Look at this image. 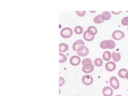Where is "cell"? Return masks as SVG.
I'll use <instances>...</instances> for the list:
<instances>
[{
    "label": "cell",
    "mask_w": 128,
    "mask_h": 96,
    "mask_svg": "<svg viewBox=\"0 0 128 96\" xmlns=\"http://www.w3.org/2000/svg\"><path fill=\"white\" fill-rule=\"evenodd\" d=\"M102 14L105 16V20H109L111 17L110 13L108 12V11H104V12H103Z\"/></svg>",
    "instance_id": "obj_22"
},
{
    "label": "cell",
    "mask_w": 128,
    "mask_h": 96,
    "mask_svg": "<svg viewBox=\"0 0 128 96\" xmlns=\"http://www.w3.org/2000/svg\"><path fill=\"white\" fill-rule=\"evenodd\" d=\"M65 83V80L62 77H61L59 78V86L60 87H61L62 86H63L64 85V84Z\"/></svg>",
    "instance_id": "obj_27"
},
{
    "label": "cell",
    "mask_w": 128,
    "mask_h": 96,
    "mask_svg": "<svg viewBox=\"0 0 128 96\" xmlns=\"http://www.w3.org/2000/svg\"><path fill=\"white\" fill-rule=\"evenodd\" d=\"M103 57L105 60L109 61L111 58V54L109 51H106L103 53Z\"/></svg>",
    "instance_id": "obj_18"
},
{
    "label": "cell",
    "mask_w": 128,
    "mask_h": 96,
    "mask_svg": "<svg viewBox=\"0 0 128 96\" xmlns=\"http://www.w3.org/2000/svg\"><path fill=\"white\" fill-rule=\"evenodd\" d=\"M92 60L90 58H85L82 62V64L83 66L85 65L86 64H89V63H91L92 64Z\"/></svg>",
    "instance_id": "obj_23"
},
{
    "label": "cell",
    "mask_w": 128,
    "mask_h": 96,
    "mask_svg": "<svg viewBox=\"0 0 128 96\" xmlns=\"http://www.w3.org/2000/svg\"><path fill=\"white\" fill-rule=\"evenodd\" d=\"M82 81L84 84L88 86L92 83L93 82V78L90 75H85L83 77Z\"/></svg>",
    "instance_id": "obj_5"
},
{
    "label": "cell",
    "mask_w": 128,
    "mask_h": 96,
    "mask_svg": "<svg viewBox=\"0 0 128 96\" xmlns=\"http://www.w3.org/2000/svg\"><path fill=\"white\" fill-rule=\"evenodd\" d=\"M125 77L128 80V71L127 73L126 74V76H125Z\"/></svg>",
    "instance_id": "obj_28"
},
{
    "label": "cell",
    "mask_w": 128,
    "mask_h": 96,
    "mask_svg": "<svg viewBox=\"0 0 128 96\" xmlns=\"http://www.w3.org/2000/svg\"><path fill=\"white\" fill-rule=\"evenodd\" d=\"M121 23L124 26H127L128 25V17H126L123 18L121 21Z\"/></svg>",
    "instance_id": "obj_24"
},
{
    "label": "cell",
    "mask_w": 128,
    "mask_h": 96,
    "mask_svg": "<svg viewBox=\"0 0 128 96\" xmlns=\"http://www.w3.org/2000/svg\"><path fill=\"white\" fill-rule=\"evenodd\" d=\"M94 35H92L88 32L87 31H85L83 34V37L86 41H92L94 38Z\"/></svg>",
    "instance_id": "obj_13"
},
{
    "label": "cell",
    "mask_w": 128,
    "mask_h": 96,
    "mask_svg": "<svg viewBox=\"0 0 128 96\" xmlns=\"http://www.w3.org/2000/svg\"><path fill=\"white\" fill-rule=\"evenodd\" d=\"M85 45L84 42L82 40L79 39L75 41L73 45V48L74 51H77L78 48L82 46Z\"/></svg>",
    "instance_id": "obj_9"
},
{
    "label": "cell",
    "mask_w": 128,
    "mask_h": 96,
    "mask_svg": "<svg viewBox=\"0 0 128 96\" xmlns=\"http://www.w3.org/2000/svg\"><path fill=\"white\" fill-rule=\"evenodd\" d=\"M115 96H122V95H117Z\"/></svg>",
    "instance_id": "obj_29"
},
{
    "label": "cell",
    "mask_w": 128,
    "mask_h": 96,
    "mask_svg": "<svg viewBox=\"0 0 128 96\" xmlns=\"http://www.w3.org/2000/svg\"><path fill=\"white\" fill-rule=\"evenodd\" d=\"M76 13L80 17H83L86 13V11H76Z\"/></svg>",
    "instance_id": "obj_26"
},
{
    "label": "cell",
    "mask_w": 128,
    "mask_h": 96,
    "mask_svg": "<svg viewBox=\"0 0 128 96\" xmlns=\"http://www.w3.org/2000/svg\"><path fill=\"white\" fill-rule=\"evenodd\" d=\"M127 72H128V71L127 69H125V68H122L119 71L118 74L119 77H120L122 78H125L126 74Z\"/></svg>",
    "instance_id": "obj_17"
},
{
    "label": "cell",
    "mask_w": 128,
    "mask_h": 96,
    "mask_svg": "<svg viewBox=\"0 0 128 96\" xmlns=\"http://www.w3.org/2000/svg\"><path fill=\"white\" fill-rule=\"evenodd\" d=\"M100 46L103 49H109L110 43L108 40H104L101 42Z\"/></svg>",
    "instance_id": "obj_16"
},
{
    "label": "cell",
    "mask_w": 128,
    "mask_h": 96,
    "mask_svg": "<svg viewBox=\"0 0 128 96\" xmlns=\"http://www.w3.org/2000/svg\"><path fill=\"white\" fill-rule=\"evenodd\" d=\"M110 43V46H109V49H113L115 48V42L113 40H111V39H109L108 40Z\"/></svg>",
    "instance_id": "obj_25"
},
{
    "label": "cell",
    "mask_w": 128,
    "mask_h": 96,
    "mask_svg": "<svg viewBox=\"0 0 128 96\" xmlns=\"http://www.w3.org/2000/svg\"></svg>",
    "instance_id": "obj_31"
},
{
    "label": "cell",
    "mask_w": 128,
    "mask_h": 96,
    "mask_svg": "<svg viewBox=\"0 0 128 96\" xmlns=\"http://www.w3.org/2000/svg\"><path fill=\"white\" fill-rule=\"evenodd\" d=\"M94 66L91 63L86 64L83 66L82 70L84 73H90L93 71Z\"/></svg>",
    "instance_id": "obj_6"
},
{
    "label": "cell",
    "mask_w": 128,
    "mask_h": 96,
    "mask_svg": "<svg viewBox=\"0 0 128 96\" xmlns=\"http://www.w3.org/2000/svg\"></svg>",
    "instance_id": "obj_30"
},
{
    "label": "cell",
    "mask_w": 128,
    "mask_h": 96,
    "mask_svg": "<svg viewBox=\"0 0 128 96\" xmlns=\"http://www.w3.org/2000/svg\"><path fill=\"white\" fill-rule=\"evenodd\" d=\"M69 49V45L65 43H61L59 44V51L61 52H65Z\"/></svg>",
    "instance_id": "obj_12"
},
{
    "label": "cell",
    "mask_w": 128,
    "mask_h": 96,
    "mask_svg": "<svg viewBox=\"0 0 128 96\" xmlns=\"http://www.w3.org/2000/svg\"><path fill=\"white\" fill-rule=\"evenodd\" d=\"M87 32L91 35H94L97 32V29L94 26H90L88 28Z\"/></svg>",
    "instance_id": "obj_14"
},
{
    "label": "cell",
    "mask_w": 128,
    "mask_h": 96,
    "mask_svg": "<svg viewBox=\"0 0 128 96\" xmlns=\"http://www.w3.org/2000/svg\"><path fill=\"white\" fill-rule=\"evenodd\" d=\"M77 54L82 57L86 56L89 54V50L87 47L82 46L78 48L77 50Z\"/></svg>",
    "instance_id": "obj_2"
},
{
    "label": "cell",
    "mask_w": 128,
    "mask_h": 96,
    "mask_svg": "<svg viewBox=\"0 0 128 96\" xmlns=\"http://www.w3.org/2000/svg\"><path fill=\"white\" fill-rule=\"evenodd\" d=\"M105 17L103 14H99L93 19V21L96 23L99 24L103 23L105 20Z\"/></svg>",
    "instance_id": "obj_11"
},
{
    "label": "cell",
    "mask_w": 128,
    "mask_h": 96,
    "mask_svg": "<svg viewBox=\"0 0 128 96\" xmlns=\"http://www.w3.org/2000/svg\"><path fill=\"white\" fill-rule=\"evenodd\" d=\"M81 62L80 58L77 56H74L71 57L70 62L71 65L73 66H77L79 65Z\"/></svg>",
    "instance_id": "obj_7"
},
{
    "label": "cell",
    "mask_w": 128,
    "mask_h": 96,
    "mask_svg": "<svg viewBox=\"0 0 128 96\" xmlns=\"http://www.w3.org/2000/svg\"><path fill=\"white\" fill-rule=\"evenodd\" d=\"M94 63L97 66H101L103 64V61L100 58H97L95 60Z\"/></svg>",
    "instance_id": "obj_21"
},
{
    "label": "cell",
    "mask_w": 128,
    "mask_h": 96,
    "mask_svg": "<svg viewBox=\"0 0 128 96\" xmlns=\"http://www.w3.org/2000/svg\"><path fill=\"white\" fill-rule=\"evenodd\" d=\"M103 94L105 96H112L113 94V91L110 87L106 86L103 89Z\"/></svg>",
    "instance_id": "obj_10"
},
{
    "label": "cell",
    "mask_w": 128,
    "mask_h": 96,
    "mask_svg": "<svg viewBox=\"0 0 128 96\" xmlns=\"http://www.w3.org/2000/svg\"><path fill=\"white\" fill-rule=\"evenodd\" d=\"M110 84L114 89H118L119 88V81L115 77H112L110 78Z\"/></svg>",
    "instance_id": "obj_4"
},
{
    "label": "cell",
    "mask_w": 128,
    "mask_h": 96,
    "mask_svg": "<svg viewBox=\"0 0 128 96\" xmlns=\"http://www.w3.org/2000/svg\"><path fill=\"white\" fill-rule=\"evenodd\" d=\"M72 30L69 27H65L61 31V35L62 37L64 38H70L72 35Z\"/></svg>",
    "instance_id": "obj_1"
},
{
    "label": "cell",
    "mask_w": 128,
    "mask_h": 96,
    "mask_svg": "<svg viewBox=\"0 0 128 96\" xmlns=\"http://www.w3.org/2000/svg\"><path fill=\"white\" fill-rule=\"evenodd\" d=\"M113 59L115 62H117L119 61L120 59L121 56L119 52H113L112 54Z\"/></svg>",
    "instance_id": "obj_15"
},
{
    "label": "cell",
    "mask_w": 128,
    "mask_h": 96,
    "mask_svg": "<svg viewBox=\"0 0 128 96\" xmlns=\"http://www.w3.org/2000/svg\"><path fill=\"white\" fill-rule=\"evenodd\" d=\"M113 38L116 40L122 39L125 36V34L123 32L119 30H116L113 32L112 34Z\"/></svg>",
    "instance_id": "obj_3"
},
{
    "label": "cell",
    "mask_w": 128,
    "mask_h": 96,
    "mask_svg": "<svg viewBox=\"0 0 128 96\" xmlns=\"http://www.w3.org/2000/svg\"><path fill=\"white\" fill-rule=\"evenodd\" d=\"M59 62L62 63L66 62L67 60V58L64 54L59 53Z\"/></svg>",
    "instance_id": "obj_19"
},
{
    "label": "cell",
    "mask_w": 128,
    "mask_h": 96,
    "mask_svg": "<svg viewBox=\"0 0 128 96\" xmlns=\"http://www.w3.org/2000/svg\"><path fill=\"white\" fill-rule=\"evenodd\" d=\"M116 65L115 62L112 61H110L107 63L105 65L106 69L108 71H112L115 69Z\"/></svg>",
    "instance_id": "obj_8"
},
{
    "label": "cell",
    "mask_w": 128,
    "mask_h": 96,
    "mask_svg": "<svg viewBox=\"0 0 128 96\" xmlns=\"http://www.w3.org/2000/svg\"><path fill=\"white\" fill-rule=\"evenodd\" d=\"M74 31L75 33L77 34H81L83 32V29L80 26H77L75 27Z\"/></svg>",
    "instance_id": "obj_20"
}]
</instances>
